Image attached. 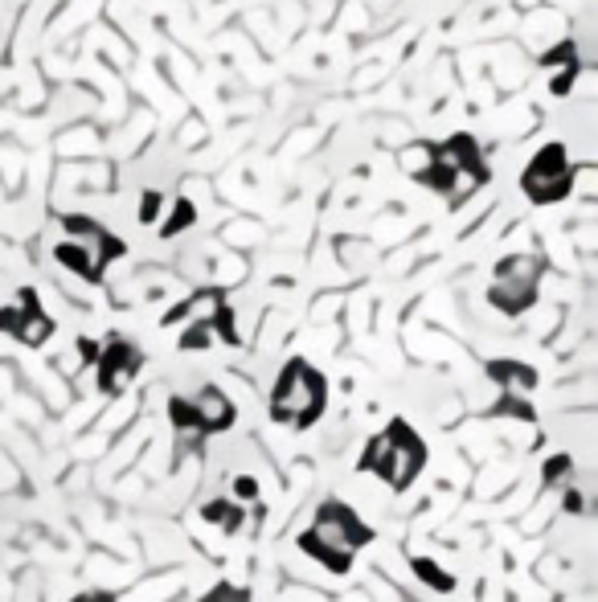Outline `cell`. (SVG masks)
I'll list each match as a JSON object with an SVG mask.
<instances>
[{
  "mask_svg": "<svg viewBox=\"0 0 598 602\" xmlns=\"http://www.w3.org/2000/svg\"><path fill=\"white\" fill-rule=\"evenodd\" d=\"M562 471H566V476H570V459H566V455H558V459H549V467H545V480H558Z\"/></svg>",
  "mask_w": 598,
  "mask_h": 602,
  "instance_id": "18",
  "label": "cell"
},
{
  "mask_svg": "<svg viewBox=\"0 0 598 602\" xmlns=\"http://www.w3.org/2000/svg\"><path fill=\"white\" fill-rule=\"evenodd\" d=\"M0 332L17 336L21 344H29V349H41V344L54 336V320L41 312L37 295L25 287L21 299H17V308H0Z\"/></svg>",
  "mask_w": 598,
  "mask_h": 602,
  "instance_id": "6",
  "label": "cell"
},
{
  "mask_svg": "<svg viewBox=\"0 0 598 602\" xmlns=\"http://www.w3.org/2000/svg\"><path fill=\"white\" fill-rule=\"evenodd\" d=\"M414 574H418V578H422L426 586L443 590V594H447V590H455V578H451V574H447L443 566H435L431 557H414Z\"/></svg>",
  "mask_w": 598,
  "mask_h": 602,
  "instance_id": "13",
  "label": "cell"
},
{
  "mask_svg": "<svg viewBox=\"0 0 598 602\" xmlns=\"http://www.w3.org/2000/svg\"><path fill=\"white\" fill-rule=\"evenodd\" d=\"M189 402H193V414H197V435H218V430L234 426V406L218 385H205V390Z\"/></svg>",
  "mask_w": 598,
  "mask_h": 602,
  "instance_id": "8",
  "label": "cell"
},
{
  "mask_svg": "<svg viewBox=\"0 0 598 602\" xmlns=\"http://www.w3.org/2000/svg\"><path fill=\"white\" fill-rule=\"evenodd\" d=\"M201 602H250V594L242 586H234V582H218Z\"/></svg>",
  "mask_w": 598,
  "mask_h": 602,
  "instance_id": "16",
  "label": "cell"
},
{
  "mask_svg": "<svg viewBox=\"0 0 598 602\" xmlns=\"http://www.w3.org/2000/svg\"><path fill=\"white\" fill-rule=\"evenodd\" d=\"M537 279H541V258L512 254V258H504V263L496 267L488 299L504 316H521V312L533 308V299H537Z\"/></svg>",
  "mask_w": 598,
  "mask_h": 602,
  "instance_id": "4",
  "label": "cell"
},
{
  "mask_svg": "<svg viewBox=\"0 0 598 602\" xmlns=\"http://www.w3.org/2000/svg\"><path fill=\"white\" fill-rule=\"evenodd\" d=\"M140 365H144V353L136 349V344L111 340L107 349H103V357H99V390H103L107 398L123 394V390H127V381L140 373Z\"/></svg>",
  "mask_w": 598,
  "mask_h": 602,
  "instance_id": "7",
  "label": "cell"
},
{
  "mask_svg": "<svg viewBox=\"0 0 598 602\" xmlns=\"http://www.w3.org/2000/svg\"><path fill=\"white\" fill-rule=\"evenodd\" d=\"M369 541H373V529L345 500H324L316 508L312 529L299 533V549H304L308 557H316L320 566H328L332 574H349L357 549L369 545Z\"/></svg>",
  "mask_w": 598,
  "mask_h": 602,
  "instance_id": "1",
  "label": "cell"
},
{
  "mask_svg": "<svg viewBox=\"0 0 598 602\" xmlns=\"http://www.w3.org/2000/svg\"><path fill=\"white\" fill-rule=\"evenodd\" d=\"M324 406H328L324 373L316 365H308L304 357L287 361L279 381H275V390H271V418L283 422V426L304 430L324 414Z\"/></svg>",
  "mask_w": 598,
  "mask_h": 602,
  "instance_id": "3",
  "label": "cell"
},
{
  "mask_svg": "<svg viewBox=\"0 0 598 602\" xmlns=\"http://www.w3.org/2000/svg\"><path fill=\"white\" fill-rule=\"evenodd\" d=\"M189 222H193V205H189V201H177V213H173V218L164 222V234L173 238V234H177V230H185Z\"/></svg>",
  "mask_w": 598,
  "mask_h": 602,
  "instance_id": "17",
  "label": "cell"
},
{
  "mask_svg": "<svg viewBox=\"0 0 598 602\" xmlns=\"http://www.w3.org/2000/svg\"><path fill=\"white\" fill-rule=\"evenodd\" d=\"M222 308H226V304H222ZM222 308H218V312H222ZM209 340H213V316L189 324V332L181 336V349H185V353H197V349H209Z\"/></svg>",
  "mask_w": 598,
  "mask_h": 602,
  "instance_id": "14",
  "label": "cell"
},
{
  "mask_svg": "<svg viewBox=\"0 0 598 602\" xmlns=\"http://www.w3.org/2000/svg\"><path fill=\"white\" fill-rule=\"evenodd\" d=\"M54 258H58L62 267H70L74 275H82L87 283H99V279H103V263H99V258H95L87 246H82V242H74V238H66V242L54 250Z\"/></svg>",
  "mask_w": 598,
  "mask_h": 602,
  "instance_id": "10",
  "label": "cell"
},
{
  "mask_svg": "<svg viewBox=\"0 0 598 602\" xmlns=\"http://www.w3.org/2000/svg\"><path fill=\"white\" fill-rule=\"evenodd\" d=\"M492 414H508V418H521V422H533V418H537L525 398H500V402L492 406Z\"/></svg>",
  "mask_w": 598,
  "mask_h": 602,
  "instance_id": "15",
  "label": "cell"
},
{
  "mask_svg": "<svg viewBox=\"0 0 598 602\" xmlns=\"http://www.w3.org/2000/svg\"><path fill=\"white\" fill-rule=\"evenodd\" d=\"M422 467H426V443L402 418H394L377 439H369V447L357 459V471H373V476H381L394 492H406L418 480Z\"/></svg>",
  "mask_w": 598,
  "mask_h": 602,
  "instance_id": "2",
  "label": "cell"
},
{
  "mask_svg": "<svg viewBox=\"0 0 598 602\" xmlns=\"http://www.w3.org/2000/svg\"><path fill=\"white\" fill-rule=\"evenodd\" d=\"M234 492H238L242 500H254V496H259V484H254L250 476H242V480H234Z\"/></svg>",
  "mask_w": 598,
  "mask_h": 602,
  "instance_id": "19",
  "label": "cell"
},
{
  "mask_svg": "<svg viewBox=\"0 0 598 602\" xmlns=\"http://www.w3.org/2000/svg\"><path fill=\"white\" fill-rule=\"evenodd\" d=\"M570 181H574V168L566 160V148L562 144H545L533 164L525 168V193L537 201V205H553V201H562L570 193Z\"/></svg>",
  "mask_w": 598,
  "mask_h": 602,
  "instance_id": "5",
  "label": "cell"
},
{
  "mask_svg": "<svg viewBox=\"0 0 598 602\" xmlns=\"http://www.w3.org/2000/svg\"><path fill=\"white\" fill-rule=\"evenodd\" d=\"M201 516H205V525H218V529H226V533H238V529H242V508L230 504V500H213V504H205Z\"/></svg>",
  "mask_w": 598,
  "mask_h": 602,
  "instance_id": "12",
  "label": "cell"
},
{
  "mask_svg": "<svg viewBox=\"0 0 598 602\" xmlns=\"http://www.w3.org/2000/svg\"><path fill=\"white\" fill-rule=\"evenodd\" d=\"M488 377H496L504 390H517V394H533L537 390V369H529L521 361H492Z\"/></svg>",
  "mask_w": 598,
  "mask_h": 602,
  "instance_id": "11",
  "label": "cell"
},
{
  "mask_svg": "<svg viewBox=\"0 0 598 602\" xmlns=\"http://www.w3.org/2000/svg\"><path fill=\"white\" fill-rule=\"evenodd\" d=\"M156 209H160V193H148V197H144V209H140V222H152Z\"/></svg>",
  "mask_w": 598,
  "mask_h": 602,
  "instance_id": "20",
  "label": "cell"
},
{
  "mask_svg": "<svg viewBox=\"0 0 598 602\" xmlns=\"http://www.w3.org/2000/svg\"><path fill=\"white\" fill-rule=\"evenodd\" d=\"M62 226H66V234H70L74 242L87 246L103 267L111 263V258H119V254H123V242H119V238H111L103 226H95V222H87V218H66Z\"/></svg>",
  "mask_w": 598,
  "mask_h": 602,
  "instance_id": "9",
  "label": "cell"
},
{
  "mask_svg": "<svg viewBox=\"0 0 598 602\" xmlns=\"http://www.w3.org/2000/svg\"><path fill=\"white\" fill-rule=\"evenodd\" d=\"M70 602H115V598L103 594V590H87V594H78V598H70Z\"/></svg>",
  "mask_w": 598,
  "mask_h": 602,
  "instance_id": "21",
  "label": "cell"
}]
</instances>
